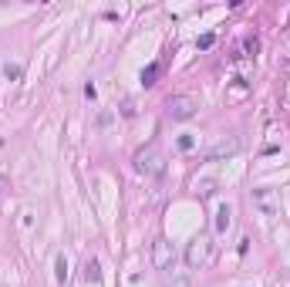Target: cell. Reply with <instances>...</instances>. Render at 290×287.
Here are the masks:
<instances>
[{
	"label": "cell",
	"mask_w": 290,
	"mask_h": 287,
	"mask_svg": "<svg viewBox=\"0 0 290 287\" xmlns=\"http://www.w3.org/2000/svg\"><path fill=\"white\" fill-rule=\"evenodd\" d=\"M196 108H199V102L192 98V95H172L166 102V115L172 122H189L192 115H196Z\"/></svg>",
	"instance_id": "obj_1"
},
{
	"label": "cell",
	"mask_w": 290,
	"mask_h": 287,
	"mask_svg": "<svg viewBox=\"0 0 290 287\" xmlns=\"http://www.w3.org/2000/svg\"><path fill=\"white\" fill-rule=\"evenodd\" d=\"M132 162H135V169H139V173H145V176H162V169H166V166H162V152H159L155 146L139 149Z\"/></svg>",
	"instance_id": "obj_2"
},
{
	"label": "cell",
	"mask_w": 290,
	"mask_h": 287,
	"mask_svg": "<svg viewBox=\"0 0 290 287\" xmlns=\"http://www.w3.org/2000/svg\"><path fill=\"white\" fill-rule=\"evenodd\" d=\"M209 247H213V243H209L206 233L192 237V240L186 243V267L189 270H199V267H203V264L209 260Z\"/></svg>",
	"instance_id": "obj_3"
},
{
	"label": "cell",
	"mask_w": 290,
	"mask_h": 287,
	"mask_svg": "<svg viewBox=\"0 0 290 287\" xmlns=\"http://www.w3.org/2000/svg\"><path fill=\"white\" fill-rule=\"evenodd\" d=\"M240 149H243V139H240V135H226V139H219L216 146H209L203 159H206V162H223V159L236 156Z\"/></svg>",
	"instance_id": "obj_4"
},
{
	"label": "cell",
	"mask_w": 290,
	"mask_h": 287,
	"mask_svg": "<svg viewBox=\"0 0 290 287\" xmlns=\"http://www.w3.org/2000/svg\"><path fill=\"white\" fill-rule=\"evenodd\" d=\"M152 264H155V270H172V264H176V250L166 237L152 243Z\"/></svg>",
	"instance_id": "obj_5"
},
{
	"label": "cell",
	"mask_w": 290,
	"mask_h": 287,
	"mask_svg": "<svg viewBox=\"0 0 290 287\" xmlns=\"http://www.w3.org/2000/svg\"><path fill=\"white\" fill-rule=\"evenodd\" d=\"M253 203L263 210V216L277 213V199H273V189H253Z\"/></svg>",
	"instance_id": "obj_6"
},
{
	"label": "cell",
	"mask_w": 290,
	"mask_h": 287,
	"mask_svg": "<svg viewBox=\"0 0 290 287\" xmlns=\"http://www.w3.org/2000/svg\"><path fill=\"white\" fill-rule=\"evenodd\" d=\"M230 223H233V210L223 203L219 210H216V233H226L230 230Z\"/></svg>",
	"instance_id": "obj_7"
},
{
	"label": "cell",
	"mask_w": 290,
	"mask_h": 287,
	"mask_svg": "<svg viewBox=\"0 0 290 287\" xmlns=\"http://www.w3.org/2000/svg\"><path fill=\"white\" fill-rule=\"evenodd\" d=\"M84 280H88V284H98V280H102V267H98V260H84Z\"/></svg>",
	"instance_id": "obj_8"
},
{
	"label": "cell",
	"mask_w": 290,
	"mask_h": 287,
	"mask_svg": "<svg viewBox=\"0 0 290 287\" xmlns=\"http://www.w3.org/2000/svg\"><path fill=\"white\" fill-rule=\"evenodd\" d=\"M166 287H192V277H189L186 270H182V274H172V277L166 280Z\"/></svg>",
	"instance_id": "obj_9"
},
{
	"label": "cell",
	"mask_w": 290,
	"mask_h": 287,
	"mask_svg": "<svg viewBox=\"0 0 290 287\" xmlns=\"http://www.w3.org/2000/svg\"><path fill=\"white\" fill-rule=\"evenodd\" d=\"M155 78H159V65H149L145 71H142V88H152Z\"/></svg>",
	"instance_id": "obj_10"
},
{
	"label": "cell",
	"mask_w": 290,
	"mask_h": 287,
	"mask_svg": "<svg viewBox=\"0 0 290 287\" xmlns=\"http://www.w3.org/2000/svg\"><path fill=\"white\" fill-rule=\"evenodd\" d=\"M4 78H7V81H20V78H24V68L7 61V65H4Z\"/></svg>",
	"instance_id": "obj_11"
},
{
	"label": "cell",
	"mask_w": 290,
	"mask_h": 287,
	"mask_svg": "<svg viewBox=\"0 0 290 287\" xmlns=\"http://www.w3.org/2000/svg\"><path fill=\"white\" fill-rule=\"evenodd\" d=\"M54 267H57V280H61V284H65V280H68V257H65V253H57Z\"/></svg>",
	"instance_id": "obj_12"
},
{
	"label": "cell",
	"mask_w": 290,
	"mask_h": 287,
	"mask_svg": "<svg viewBox=\"0 0 290 287\" xmlns=\"http://www.w3.org/2000/svg\"><path fill=\"white\" fill-rule=\"evenodd\" d=\"M196 193H199V196H213V193H216V183H213V179H203V183L196 186Z\"/></svg>",
	"instance_id": "obj_13"
},
{
	"label": "cell",
	"mask_w": 290,
	"mask_h": 287,
	"mask_svg": "<svg viewBox=\"0 0 290 287\" xmlns=\"http://www.w3.org/2000/svg\"><path fill=\"white\" fill-rule=\"evenodd\" d=\"M182 152H189V149H196V135H179V142H176Z\"/></svg>",
	"instance_id": "obj_14"
},
{
	"label": "cell",
	"mask_w": 290,
	"mask_h": 287,
	"mask_svg": "<svg viewBox=\"0 0 290 287\" xmlns=\"http://www.w3.org/2000/svg\"><path fill=\"white\" fill-rule=\"evenodd\" d=\"M196 44L203 47V51H209V47L216 44V34H203V37H199V41H196Z\"/></svg>",
	"instance_id": "obj_15"
},
{
	"label": "cell",
	"mask_w": 290,
	"mask_h": 287,
	"mask_svg": "<svg viewBox=\"0 0 290 287\" xmlns=\"http://www.w3.org/2000/svg\"><path fill=\"white\" fill-rule=\"evenodd\" d=\"M20 216H24V220H20V223H24V226H27V230H30V226H34V213H30V210H24V213H20Z\"/></svg>",
	"instance_id": "obj_16"
}]
</instances>
